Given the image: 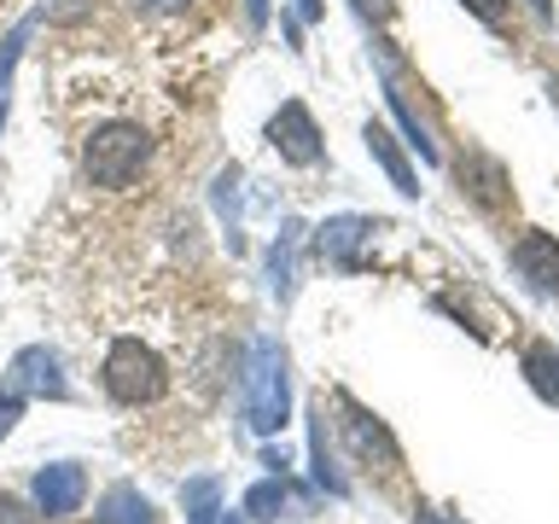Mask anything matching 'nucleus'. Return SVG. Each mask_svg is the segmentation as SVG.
Segmentation results:
<instances>
[{
  "label": "nucleus",
  "instance_id": "nucleus-7",
  "mask_svg": "<svg viewBox=\"0 0 559 524\" xmlns=\"http://www.w3.org/2000/svg\"><path fill=\"white\" fill-rule=\"evenodd\" d=\"M12 379L24 384L29 396H52V402H64V396H70V384H64L59 356H52V349H24V356L12 361Z\"/></svg>",
  "mask_w": 559,
  "mask_h": 524
},
{
  "label": "nucleus",
  "instance_id": "nucleus-4",
  "mask_svg": "<svg viewBox=\"0 0 559 524\" xmlns=\"http://www.w3.org/2000/svg\"><path fill=\"white\" fill-rule=\"evenodd\" d=\"M35 507H41L47 519H70L82 513V496H87V472L76 461H59V466H41L35 472Z\"/></svg>",
  "mask_w": 559,
  "mask_h": 524
},
{
  "label": "nucleus",
  "instance_id": "nucleus-10",
  "mask_svg": "<svg viewBox=\"0 0 559 524\" xmlns=\"http://www.w3.org/2000/svg\"><path fill=\"white\" fill-rule=\"evenodd\" d=\"M524 373H531V384L548 402H559V349H548V344H536L531 356H524Z\"/></svg>",
  "mask_w": 559,
  "mask_h": 524
},
{
  "label": "nucleus",
  "instance_id": "nucleus-15",
  "mask_svg": "<svg viewBox=\"0 0 559 524\" xmlns=\"http://www.w3.org/2000/svg\"><path fill=\"white\" fill-rule=\"evenodd\" d=\"M466 7L478 12V17H501V0H466Z\"/></svg>",
  "mask_w": 559,
  "mask_h": 524
},
{
  "label": "nucleus",
  "instance_id": "nucleus-1",
  "mask_svg": "<svg viewBox=\"0 0 559 524\" xmlns=\"http://www.w3.org/2000/svg\"><path fill=\"white\" fill-rule=\"evenodd\" d=\"M152 164V134L140 129V122H99L94 134L82 140V175L94 187H129L140 181V169Z\"/></svg>",
  "mask_w": 559,
  "mask_h": 524
},
{
  "label": "nucleus",
  "instance_id": "nucleus-16",
  "mask_svg": "<svg viewBox=\"0 0 559 524\" xmlns=\"http://www.w3.org/2000/svg\"><path fill=\"white\" fill-rule=\"evenodd\" d=\"M419 524H443V519H419Z\"/></svg>",
  "mask_w": 559,
  "mask_h": 524
},
{
  "label": "nucleus",
  "instance_id": "nucleus-13",
  "mask_svg": "<svg viewBox=\"0 0 559 524\" xmlns=\"http://www.w3.org/2000/svg\"><path fill=\"white\" fill-rule=\"evenodd\" d=\"M17 414H24V402H17V396H7V402H0V437H7V431L17 426Z\"/></svg>",
  "mask_w": 559,
  "mask_h": 524
},
{
  "label": "nucleus",
  "instance_id": "nucleus-6",
  "mask_svg": "<svg viewBox=\"0 0 559 524\" xmlns=\"http://www.w3.org/2000/svg\"><path fill=\"white\" fill-rule=\"evenodd\" d=\"M513 269L531 279V286L559 291V245H554L548 234H524V239L513 245Z\"/></svg>",
  "mask_w": 559,
  "mask_h": 524
},
{
  "label": "nucleus",
  "instance_id": "nucleus-11",
  "mask_svg": "<svg viewBox=\"0 0 559 524\" xmlns=\"http://www.w3.org/2000/svg\"><path fill=\"white\" fill-rule=\"evenodd\" d=\"M245 513L262 519V524L280 519V513H286V484H280V478H262V484H251V489H245Z\"/></svg>",
  "mask_w": 559,
  "mask_h": 524
},
{
  "label": "nucleus",
  "instance_id": "nucleus-14",
  "mask_svg": "<svg viewBox=\"0 0 559 524\" xmlns=\"http://www.w3.org/2000/svg\"><path fill=\"white\" fill-rule=\"evenodd\" d=\"M140 12H175V7H187V0H134Z\"/></svg>",
  "mask_w": 559,
  "mask_h": 524
},
{
  "label": "nucleus",
  "instance_id": "nucleus-3",
  "mask_svg": "<svg viewBox=\"0 0 559 524\" xmlns=\"http://www.w3.org/2000/svg\"><path fill=\"white\" fill-rule=\"evenodd\" d=\"M286 408H292L286 349H280V344H257L251 384H245V419H251V431H257V437H269V431L286 426Z\"/></svg>",
  "mask_w": 559,
  "mask_h": 524
},
{
  "label": "nucleus",
  "instance_id": "nucleus-8",
  "mask_svg": "<svg viewBox=\"0 0 559 524\" xmlns=\"http://www.w3.org/2000/svg\"><path fill=\"white\" fill-rule=\"evenodd\" d=\"M99 524H157V507L140 496L134 484H117V489H105V501H99Z\"/></svg>",
  "mask_w": 559,
  "mask_h": 524
},
{
  "label": "nucleus",
  "instance_id": "nucleus-12",
  "mask_svg": "<svg viewBox=\"0 0 559 524\" xmlns=\"http://www.w3.org/2000/svg\"><path fill=\"white\" fill-rule=\"evenodd\" d=\"M0 524H35V513L17 496H7V489H0Z\"/></svg>",
  "mask_w": 559,
  "mask_h": 524
},
{
  "label": "nucleus",
  "instance_id": "nucleus-2",
  "mask_svg": "<svg viewBox=\"0 0 559 524\" xmlns=\"http://www.w3.org/2000/svg\"><path fill=\"white\" fill-rule=\"evenodd\" d=\"M169 391V367L152 344L140 338H117L105 349V396L122 402V408H146Z\"/></svg>",
  "mask_w": 559,
  "mask_h": 524
},
{
  "label": "nucleus",
  "instance_id": "nucleus-9",
  "mask_svg": "<svg viewBox=\"0 0 559 524\" xmlns=\"http://www.w3.org/2000/svg\"><path fill=\"white\" fill-rule=\"evenodd\" d=\"M344 431H349V443H356L361 454H373V449H379V461H384V466H396V443H391V437H384V426H373L367 414H356V408H349Z\"/></svg>",
  "mask_w": 559,
  "mask_h": 524
},
{
  "label": "nucleus",
  "instance_id": "nucleus-5",
  "mask_svg": "<svg viewBox=\"0 0 559 524\" xmlns=\"http://www.w3.org/2000/svg\"><path fill=\"white\" fill-rule=\"evenodd\" d=\"M269 134H274V146H280V157H286V164H314V157H321V134H314V122H309V111L304 105H280V117L269 122Z\"/></svg>",
  "mask_w": 559,
  "mask_h": 524
}]
</instances>
